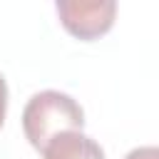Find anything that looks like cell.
<instances>
[{
  "label": "cell",
  "instance_id": "obj_5",
  "mask_svg": "<svg viewBox=\"0 0 159 159\" xmlns=\"http://www.w3.org/2000/svg\"><path fill=\"white\" fill-rule=\"evenodd\" d=\"M5 112H7V84H5V77L0 75V127L5 122Z\"/></svg>",
  "mask_w": 159,
  "mask_h": 159
},
{
  "label": "cell",
  "instance_id": "obj_4",
  "mask_svg": "<svg viewBox=\"0 0 159 159\" xmlns=\"http://www.w3.org/2000/svg\"><path fill=\"white\" fill-rule=\"evenodd\" d=\"M124 159H159V152H157V147H137Z\"/></svg>",
  "mask_w": 159,
  "mask_h": 159
},
{
  "label": "cell",
  "instance_id": "obj_1",
  "mask_svg": "<svg viewBox=\"0 0 159 159\" xmlns=\"http://www.w3.org/2000/svg\"><path fill=\"white\" fill-rule=\"evenodd\" d=\"M84 112L80 102L60 89H42L32 94L22 109V132L35 149H42L62 132H82Z\"/></svg>",
  "mask_w": 159,
  "mask_h": 159
},
{
  "label": "cell",
  "instance_id": "obj_2",
  "mask_svg": "<svg viewBox=\"0 0 159 159\" xmlns=\"http://www.w3.org/2000/svg\"><path fill=\"white\" fill-rule=\"evenodd\" d=\"M55 7L62 27L80 40H94L104 35L114 25L117 15L114 0H57Z\"/></svg>",
  "mask_w": 159,
  "mask_h": 159
},
{
  "label": "cell",
  "instance_id": "obj_3",
  "mask_svg": "<svg viewBox=\"0 0 159 159\" xmlns=\"http://www.w3.org/2000/svg\"><path fill=\"white\" fill-rule=\"evenodd\" d=\"M40 152H42V159H107L102 147L92 137L77 129L52 137Z\"/></svg>",
  "mask_w": 159,
  "mask_h": 159
}]
</instances>
